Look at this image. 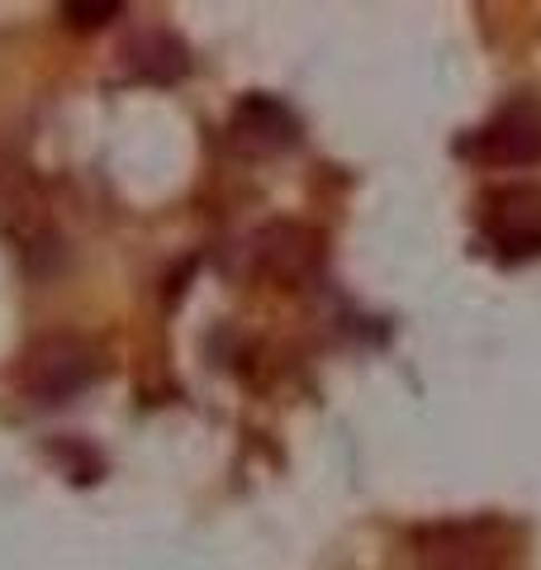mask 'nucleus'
Segmentation results:
<instances>
[{
  "label": "nucleus",
  "mask_w": 541,
  "mask_h": 570,
  "mask_svg": "<svg viewBox=\"0 0 541 570\" xmlns=\"http://www.w3.org/2000/svg\"><path fill=\"white\" fill-rule=\"evenodd\" d=\"M419 570H509L513 532L499 519H456L419 532Z\"/></svg>",
  "instance_id": "nucleus-1"
},
{
  "label": "nucleus",
  "mask_w": 541,
  "mask_h": 570,
  "mask_svg": "<svg viewBox=\"0 0 541 570\" xmlns=\"http://www.w3.org/2000/svg\"><path fill=\"white\" fill-rule=\"evenodd\" d=\"M100 376V356L96 347L77 333H52L39 337L24 362H20V385L33 404H67Z\"/></svg>",
  "instance_id": "nucleus-2"
},
{
  "label": "nucleus",
  "mask_w": 541,
  "mask_h": 570,
  "mask_svg": "<svg viewBox=\"0 0 541 570\" xmlns=\"http://www.w3.org/2000/svg\"><path fill=\"white\" fill-rule=\"evenodd\" d=\"M465 157H475L484 167H503V171L541 167V100L518 96L503 110H494L465 138Z\"/></svg>",
  "instance_id": "nucleus-3"
},
{
  "label": "nucleus",
  "mask_w": 541,
  "mask_h": 570,
  "mask_svg": "<svg viewBox=\"0 0 541 570\" xmlns=\"http://www.w3.org/2000/svg\"><path fill=\"white\" fill-rule=\"evenodd\" d=\"M480 228L503 262L537 257L541 253V186H503L494 195H484Z\"/></svg>",
  "instance_id": "nucleus-4"
},
{
  "label": "nucleus",
  "mask_w": 541,
  "mask_h": 570,
  "mask_svg": "<svg viewBox=\"0 0 541 570\" xmlns=\"http://www.w3.org/2000/svg\"><path fill=\"white\" fill-rule=\"evenodd\" d=\"M228 134L243 153L266 157V153H285L299 142V119L291 105H281L276 96H247L228 119Z\"/></svg>",
  "instance_id": "nucleus-5"
},
{
  "label": "nucleus",
  "mask_w": 541,
  "mask_h": 570,
  "mask_svg": "<svg viewBox=\"0 0 541 570\" xmlns=\"http://www.w3.org/2000/svg\"><path fill=\"white\" fill-rule=\"evenodd\" d=\"M186 67L190 58L171 33H138L129 43V71L142 81H176V77H186Z\"/></svg>",
  "instance_id": "nucleus-6"
},
{
  "label": "nucleus",
  "mask_w": 541,
  "mask_h": 570,
  "mask_svg": "<svg viewBox=\"0 0 541 570\" xmlns=\"http://www.w3.org/2000/svg\"><path fill=\"white\" fill-rule=\"evenodd\" d=\"M119 14V0H67L62 6V20L71 29H100V24H110Z\"/></svg>",
  "instance_id": "nucleus-7"
}]
</instances>
